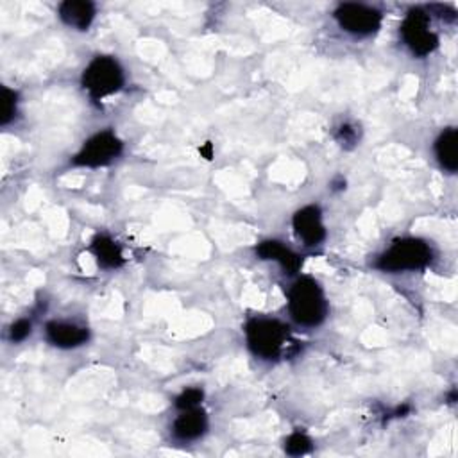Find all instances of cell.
<instances>
[{"label":"cell","mask_w":458,"mask_h":458,"mask_svg":"<svg viewBox=\"0 0 458 458\" xmlns=\"http://www.w3.org/2000/svg\"><path fill=\"white\" fill-rule=\"evenodd\" d=\"M31 321L27 319H20L17 321L11 328H10V339L11 342H22L31 335Z\"/></svg>","instance_id":"obj_18"},{"label":"cell","mask_w":458,"mask_h":458,"mask_svg":"<svg viewBox=\"0 0 458 458\" xmlns=\"http://www.w3.org/2000/svg\"><path fill=\"white\" fill-rule=\"evenodd\" d=\"M401 36L410 52L419 57L431 54L439 47V36L431 31L430 15L421 8H414L407 13L401 26Z\"/></svg>","instance_id":"obj_5"},{"label":"cell","mask_w":458,"mask_h":458,"mask_svg":"<svg viewBox=\"0 0 458 458\" xmlns=\"http://www.w3.org/2000/svg\"><path fill=\"white\" fill-rule=\"evenodd\" d=\"M122 152V141L111 131H101L85 141L81 150L73 156L75 167L97 169L115 162Z\"/></svg>","instance_id":"obj_6"},{"label":"cell","mask_w":458,"mask_h":458,"mask_svg":"<svg viewBox=\"0 0 458 458\" xmlns=\"http://www.w3.org/2000/svg\"><path fill=\"white\" fill-rule=\"evenodd\" d=\"M208 430V417L201 407L181 410L172 424V435L179 442H194Z\"/></svg>","instance_id":"obj_10"},{"label":"cell","mask_w":458,"mask_h":458,"mask_svg":"<svg viewBox=\"0 0 458 458\" xmlns=\"http://www.w3.org/2000/svg\"><path fill=\"white\" fill-rule=\"evenodd\" d=\"M204 393L201 389H187L183 391L178 400H176V407L179 410H188V408H197L202 403Z\"/></svg>","instance_id":"obj_17"},{"label":"cell","mask_w":458,"mask_h":458,"mask_svg":"<svg viewBox=\"0 0 458 458\" xmlns=\"http://www.w3.org/2000/svg\"><path fill=\"white\" fill-rule=\"evenodd\" d=\"M456 141H458V134L454 127H447L444 129L439 138L435 140L433 150H435V158L439 162V165L449 172L454 174L458 171V150H456Z\"/></svg>","instance_id":"obj_13"},{"label":"cell","mask_w":458,"mask_h":458,"mask_svg":"<svg viewBox=\"0 0 458 458\" xmlns=\"http://www.w3.org/2000/svg\"><path fill=\"white\" fill-rule=\"evenodd\" d=\"M256 256L260 260H267V262H276L285 274H295L301 269V256L295 255L290 248L283 246L278 240H265L262 244H258L256 248Z\"/></svg>","instance_id":"obj_12"},{"label":"cell","mask_w":458,"mask_h":458,"mask_svg":"<svg viewBox=\"0 0 458 458\" xmlns=\"http://www.w3.org/2000/svg\"><path fill=\"white\" fill-rule=\"evenodd\" d=\"M45 339L49 344L59 349L80 347L88 342L90 332L85 326H80L68 321H50L45 326Z\"/></svg>","instance_id":"obj_9"},{"label":"cell","mask_w":458,"mask_h":458,"mask_svg":"<svg viewBox=\"0 0 458 458\" xmlns=\"http://www.w3.org/2000/svg\"><path fill=\"white\" fill-rule=\"evenodd\" d=\"M294 232L304 246H319L326 239V227L319 206H304L292 218Z\"/></svg>","instance_id":"obj_8"},{"label":"cell","mask_w":458,"mask_h":458,"mask_svg":"<svg viewBox=\"0 0 458 458\" xmlns=\"http://www.w3.org/2000/svg\"><path fill=\"white\" fill-rule=\"evenodd\" d=\"M92 251H94L99 265L104 269H118L124 263L122 249L118 248L117 242H113L106 235H99L92 242Z\"/></svg>","instance_id":"obj_14"},{"label":"cell","mask_w":458,"mask_h":458,"mask_svg":"<svg viewBox=\"0 0 458 458\" xmlns=\"http://www.w3.org/2000/svg\"><path fill=\"white\" fill-rule=\"evenodd\" d=\"M246 339L251 353L262 360H278L288 346V328L269 317H255L246 326Z\"/></svg>","instance_id":"obj_2"},{"label":"cell","mask_w":458,"mask_h":458,"mask_svg":"<svg viewBox=\"0 0 458 458\" xmlns=\"http://www.w3.org/2000/svg\"><path fill=\"white\" fill-rule=\"evenodd\" d=\"M333 17L342 31L358 38L374 34L381 27V20H384V15H381V11H378L376 8L356 4V3L340 4L335 10Z\"/></svg>","instance_id":"obj_7"},{"label":"cell","mask_w":458,"mask_h":458,"mask_svg":"<svg viewBox=\"0 0 458 458\" xmlns=\"http://www.w3.org/2000/svg\"><path fill=\"white\" fill-rule=\"evenodd\" d=\"M288 312L292 319L307 328L321 326L328 317L324 290L314 278H299L288 290Z\"/></svg>","instance_id":"obj_1"},{"label":"cell","mask_w":458,"mask_h":458,"mask_svg":"<svg viewBox=\"0 0 458 458\" xmlns=\"http://www.w3.org/2000/svg\"><path fill=\"white\" fill-rule=\"evenodd\" d=\"M17 115V94L10 88H3V111H0V122L8 126Z\"/></svg>","instance_id":"obj_16"},{"label":"cell","mask_w":458,"mask_h":458,"mask_svg":"<svg viewBox=\"0 0 458 458\" xmlns=\"http://www.w3.org/2000/svg\"><path fill=\"white\" fill-rule=\"evenodd\" d=\"M339 140L342 141V145H355L356 140H358V133H356V129L353 126L344 124L339 129Z\"/></svg>","instance_id":"obj_19"},{"label":"cell","mask_w":458,"mask_h":458,"mask_svg":"<svg viewBox=\"0 0 458 458\" xmlns=\"http://www.w3.org/2000/svg\"><path fill=\"white\" fill-rule=\"evenodd\" d=\"M312 449V440L307 433L302 431H294L286 440H285V451L292 456L307 454Z\"/></svg>","instance_id":"obj_15"},{"label":"cell","mask_w":458,"mask_h":458,"mask_svg":"<svg viewBox=\"0 0 458 458\" xmlns=\"http://www.w3.org/2000/svg\"><path fill=\"white\" fill-rule=\"evenodd\" d=\"M126 75L111 56H97L83 72V88L94 101H103L122 90Z\"/></svg>","instance_id":"obj_3"},{"label":"cell","mask_w":458,"mask_h":458,"mask_svg":"<svg viewBox=\"0 0 458 458\" xmlns=\"http://www.w3.org/2000/svg\"><path fill=\"white\" fill-rule=\"evenodd\" d=\"M433 258L431 248L421 239L396 240L376 260V267L384 272H407L424 269Z\"/></svg>","instance_id":"obj_4"},{"label":"cell","mask_w":458,"mask_h":458,"mask_svg":"<svg viewBox=\"0 0 458 458\" xmlns=\"http://www.w3.org/2000/svg\"><path fill=\"white\" fill-rule=\"evenodd\" d=\"M65 26L75 31H88L95 19V6L87 0H66L57 10Z\"/></svg>","instance_id":"obj_11"}]
</instances>
